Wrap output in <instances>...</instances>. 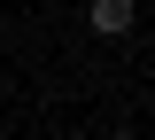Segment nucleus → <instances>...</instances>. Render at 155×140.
Returning <instances> with one entry per match:
<instances>
[{
	"mask_svg": "<svg viewBox=\"0 0 155 140\" xmlns=\"http://www.w3.org/2000/svg\"><path fill=\"white\" fill-rule=\"evenodd\" d=\"M93 31H101V39L132 31V0H93Z\"/></svg>",
	"mask_w": 155,
	"mask_h": 140,
	"instance_id": "f257e3e1",
	"label": "nucleus"
}]
</instances>
